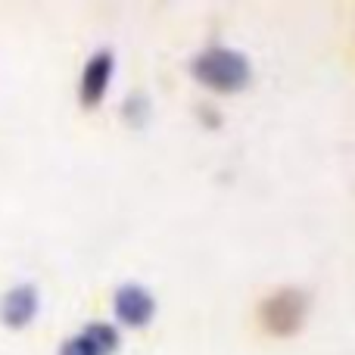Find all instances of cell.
<instances>
[{"label":"cell","instance_id":"1","mask_svg":"<svg viewBox=\"0 0 355 355\" xmlns=\"http://www.w3.org/2000/svg\"><path fill=\"white\" fill-rule=\"evenodd\" d=\"M190 72L200 85L212 87V91L231 94L250 81V60L237 50L227 47H209L190 62Z\"/></svg>","mask_w":355,"mask_h":355},{"label":"cell","instance_id":"2","mask_svg":"<svg viewBox=\"0 0 355 355\" xmlns=\"http://www.w3.org/2000/svg\"><path fill=\"white\" fill-rule=\"evenodd\" d=\"M306 315H309V293L300 287H281L259 306V318H262L265 331L275 334V337L296 334L306 324Z\"/></svg>","mask_w":355,"mask_h":355},{"label":"cell","instance_id":"3","mask_svg":"<svg viewBox=\"0 0 355 355\" xmlns=\"http://www.w3.org/2000/svg\"><path fill=\"white\" fill-rule=\"evenodd\" d=\"M112 66H116V60H112L110 50H97V53H94L91 60L85 62V72H81V85H78V100H81V106H87V110L100 106V100L106 97V87H110Z\"/></svg>","mask_w":355,"mask_h":355},{"label":"cell","instance_id":"4","mask_svg":"<svg viewBox=\"0 0 355 355\" xmlns=\"http://www.w3.org/2000/svg\"><path fill=\"white\" fill-rule=\"evenodd\" d=\"M37 315V290L31 284H16L12 290H6L0 300V321L12 331L31 324V318Z\"/></svg>","mask_w":355,"mask_h":355},{"label":"cell","instance_id":"5","mask_svg":"<svg viewBox=\"0 0 355 355\" xmlns=\"http://www.w3.org/2000/svg\"><path fill=\"white\" fill-rule=\"evenodd\" d=\"M153 312H156V302H153V296H150L144 287L128 284V287H122L116 293V315H119V321H122V324L144 327V324H150Z\"/></svg>","mask_w":355,"mask_h":355},{"label":"cell","instance_id":"6","mask_svg":"<svg viewBox=\"0 0 355 355\" xmlns=\"http://www.w3.org/2000/svg\"><path fill=\"white\" fill-rule=\"evenodd\" d=\"M81 334H85V337L91 340V343L97 346V349L103 352V355H110V352H116V349H119V331H116L112 324H103V321H94V324H87Z\"/></svg>","mask_w":355,"mask_h":355},{"label":"cell","instance_id":"7","mask_svg":"<svg viewBox=\"0 0 355 355\" xmlns=\"http://www.w3.org/2000/svg\"><path fill=\"white\" fill-rule=\"evenodd\" d=\"M60 355H103V352H100L85 334H78V337L66 340V346L60 349Z\"/></svg>","mask_w":355,"mask_h":355}]
</instances>
